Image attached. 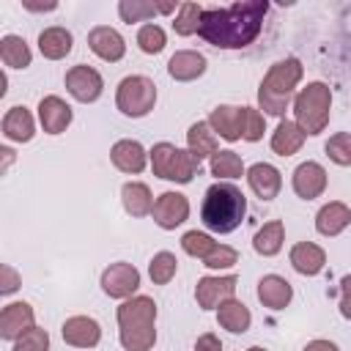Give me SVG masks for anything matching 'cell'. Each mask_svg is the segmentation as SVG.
Instances as JSON below:
<instances>
[{
  "label": "cell",
  "instance_id": "ba28073f",
  "mask_svg": "<svg viewBox=\"0 0 351 351\" xmlns=\"http://www.w3.org/2000/svg\"><path fill=\"white\" fill-rule=\"evenodd\" d=\"M140 288V271L132 263H110L101 271V291L110 299H132V293Z\"/></svg>",
  "mask_w": 351,
  "mask_h": 351
},
{
  "label": "cell",
  "instance_id": "484cf974",
  "mask_svg": "<svg viewBox=\"0 0 351 351\" xmlns=\"http://www.w3.org/2000/svg\"><path fill=\"white\" fill-rule=\"evenodd\" d=\"M3 134L14 143H27L36 134V123L33 115L27 112V107H11L3 115Z\"/></svg>",
  "mask_w": 351,
  "mask_h": 351
},
{
  "label": "cell",
  "instance_id": "5b68a950",
  "mask_svg": "<svg viewBox=\"0 0 351 351\" xmlns=\"http://www.w3.org/2000/svg\"><path fill=\"white\" fill-rule=\"evenodd\" d=\"M329 110H332V90L324 82H307L293 99V118L296 126L304 134H321L329 123Z\"/></svg>",
  "mask_w": 351,
  "mask_h": 351
},
{
  "label": "cell",
  "instance_id": "cb8c5ba5",
  "mask_svg": "<svg viewBox=\"0 0 351 351\" xmlns=\"http://www.w3.org/2000/svg\"><path fill=\"white\" fill-rule=\"evenodd\" d=\"M167 71L178 82H192L206 71V58L195 49H181L167 60Z\"/></svg>",
  "mask_w": 351,
  "mask_h": 351
},
{
  "label": "cell",
  "instance_id": "d6a6232c",
  "mask_svg": "<svg viewBox=\"0 0 351 351\" xmlns=\"http://www.w3.org/2000/svg\"><path fill=\"white\" fill-rule=\"evenodd\" d=\"M176 271H178V261H176V255L167 252V250L156 252V255L151 258V263H148V274H151V280H154L156 285H167V282L176 277Z\"/></svg>",
  "mask_w": 351,
  "mask_h": 351
},
{
  "label": "cell",
  "instance_id": "836d02e7",
  "mask_svg": "<svg viewBox=\"0 0 351 351\" xmlns=\"http://www.w3.org/2000/svg\"><path fill=\"white\" fill-rule=\"evenodd\" d=\"M200 16H203V8L197 3H181L178 5V16L173 22V30L178 36H192L200 30Z\"/></svg>",
  "mask_w": 351,
  "mask_h": 351
},
{
  "label": "cell",
  "instance_id": "f6af8a7d",
  "mask_svg": "<svg viewBox=\"0 0 351 351\" xmlns=\"http://www.w3.org/2000/svg\"><path fill=\"white\" fill-rule=\"evenodd\" d=\"M304 351H340L332 340H310L307 346H304Z\"/></svg>",
  "mask_w": 351,
  "mask_h": 351
},
{
  "label": "cell",
  "instance_id": "ffe728a7",
  "mask_svg": "<svg viewBox=\"0 0 351 351\" xmlns=\"http://www.w3.org/2000/svg\"><path fill=\"white\" fill-rule=\"evenodd\" d=\"M288 258H291V266H293L299 274H304V277H315V274L326 266V252H324L318 244H313V241H299V244H293Z\"/></svg>",
  "mask_w": 351,
  "mask_h": 351
},
{
  "label": "cell",
  "instance_id": "9c48e42d",
  "mask_svg": "<svg viewBox=\"0 0 351 351\" xmlns=\"http://www.w3.org/2000/svg\"><path fill=\"white\" fill-rule=\"evenodd\" d=\"M101 88H104L101 74H99L96 69L85 66V63L71 66V69L66 71V90H69L77 101H82V104L96 101V99L101 96Z\"/></svg>",
  "mask_w": 351,
  "mask_h": 351
},
{
  "label": "cell",
  "instance_id": "b9f144b4",
  "mask_svg": "<svg viewBox=\"0 0 351 351\" xmlns=\"http://www.w3.org/2000/svg\"><path fill=\"white\" fill-rule=\"evenodd\" d=\"M19 274L11 266H0V293H14L19 288Z\"/></svg>",
  "mask_w": 351,
  "mask_h": 351
},
{
  "label": "cell",
  "instance_id": "d590c367",
  "mask_svg": "<svg viewBox=\"0 0 351 351\" xmlns=\"http://www.w3.org/2000/svg\"><path fill=\"white\" fill-rule=\"evenodd\" d=\"M324 151H326V156H329L335 165L348 167V165H351V134H348V132H337V134H332V137L326 140Z\"/></svg>",
  "mask_w": 351,
  "mask_h": 351
},
{
  "label": "cell",
  "instance_id": "4dcf8cb0",
  "mask_svg": "<svg viewBox=\"0 0 351 351\" xmlns=\"http://www.w3.org/2000/svg\"><path fill=\"white\" fill-rule=\"evenodd\" d=\"M30 47L22 36H3L0 38V60L8 69H27L30 66Z\"/></svg>",
  "mask_w": 351,
  "mask_h": 351
},
{
  "label": "cell",
  "instance_id": "44dd1931",
  "mask_svg": "<svg viewBox=\"0 0 351 351\" xmlns=\"http://www.w3.org/2000/svg\"><path fill=\"white\" fill-rule=\"evenodd\" d=\"M258 299H261L263 307H269V310H282V307H288V302L293 299V288H291V282H288L285 277H280V274H266V277H261V282H258Z\"/></svg>",
  "mask_w": 351,
  "mask_h": 351
},
{
  "label": "cell",
  "instance_id": "e575fe53",
  "mask_svg": "<svg viewBox=\"0 0 351 351\" xmlns=\"http://www.w3.org/2000/svg\"><path fill=\"white\" fill-rule=\"evenodd\" d=\"M165 44H167V36H165V30L159 27V25H143L140 30H137V47L145 52V55H159L162 49H165Z\"/></svg>",
  "mask_w": 351,
  "mask_h": 351
},
{
  "label": "cell",
  "instance_id": "2e32d148",
  "mask_svg": "<svg viewBox=\"0 0 351 351\" xmlns=\"http://www.w3.org/2000/svg\"><path fill=\"white\" fill-rule=\"evenodd\" d=\"M247 181H250V189L261 197V200H274L280 195V186H282V176L274 165L269 162H255L250 170H247Z\"/></svg>",
  "mask_w": 351,
  "mask_h": 351
},
{
  "label": "cell",
  "instance_id": "e0dca14e",
  "mask_svg": "<svg viewBox=\"0 0 351 351\" xmlns=\"http://www.w3.org/2000/svg\"><path fill=\"white\" fill-rule=\"evenodd\" d=\"M38 121L47 134H60L71 123V107L60 96H44L38 101Z\"/></svg>",
  "mask_w": 351,
  "mask_h": 351
},
{
  "label": "cell",
  "instance_id": "83f0119b",
  "mask_svg": "<svg viewBox=\"0 0 351 351\" xmlns=\"http://www.w3.org/2000/svg\"><path fill=\"white\" fill-rule=\"evenodd\" d=\"M71 44H74V38H71V33L66 30V27H47V30H41L38 33V49H41V55L44 58H49V60H60V58H66L69 52H71Z\"/></svg>",
  "mask_w": 351,
  "mask_h": 351
},
{
  "label": "cell",
  "instance_id": "f1b7e54d",
  "mask_svg": "<svg viewBox=\"0 0 351 351\" xmlns=\"http://www.w3.org/2000/svg\"><path fill=\"white\" fill-rule=\"evenodd\" d=\"M121 200H123L126 214H132V217H145V214L154 211L151 189H148L143 181H129V184H123V189H121Z\"/></svg>",
  "mask_w": 351,
  "mask_h": 351
},
{
  "label": "cell",
  "instance_id": "ab89813d",
  "mask_svg": "<svg viewBox=\"0 0 351 351\" xmlns=\"http://www.w3.org/2000/svg\"><path fill=\"white\" fill-rule=\"evenodd\" d=\"M14 351H49V335L41 326L27 329L19 340H14Z\"/></svg>",
  "mask_w": 351,
  "mask_h": 351
},
{
  "label": "cell",
  "instance_id": "8992f818",
  "mask_svg": "<svg viewBox=\"0 0 351 351\" xmlns=\"http://www.w3.org/2000/svg\"><path fill=\"white\" fill-rule=\"evenodd\" d=\"M151 167H154V176L165 178V181H176V184H189L200 167V162L184 151V148H176L173 143H156L151 151Z\"/></svg>",
  "mask_w": 351,
  "mask_h": 351
},
{
  "label": "cell",
  "instance_id": "4fadbf2b",
  "mask_svg": "<svg viewBox=\"0 0 351 351\" xmlns=\"http://www.w3.org/2000/svg\"><path fill=\"white\" fill-rule=\"evenodd\" d=\"M60 335H63V340H66L69 346H74V348H93V346H99V340H101V326H99V321L90 318V315H71V318L63 321Z\"/></svg>",
  "mask_w": 351,
  "mask_h": 351
},
{
  "label": "cell",
  "instance_id": "60d3db41",
  "mask_svg": "<svg viewBox=\"0 0 351 351\" xmlns=\"http://www.w3.org/2000/svg\"><path fill=\"white\" fill-rule=\"evenodd\" d=\"M233 263H239V252L228 244H217L206 258H203V266L208 269H230Z\"/></svg>",
  "mask_w": 351,
  "mask_h": 351
},
{
  "label": "cell",
  "instance_id": "f35d334b",
  "mask_svg": "<svg viewBox=\"0 0 351 351\" xmlns=\"http://www.w3.org/2000/svg\"><path fill=\"white\" fill-rule=\"evenodd\" d=\"M266 121L255 107H241V140L247 143H258L263 137Z\"/></svg>",
  "mask_w": 351,
  "mask_h": 351
},
{
  "label": "cell",
  "instance_id": "74e56055",
  "mask_svg": "<svg viewBox=\"0 0 351 351\" xmlns=\"http://www.w3.org/2000/svg\"><path fill=\"white\" fill-rule=\"evenodd\" d=\"M118 14L123 22H143V19H151L154 14H159V5L156 3H145V0H123L118 5Z\"/></svg>",
  "mask_w": 351,
  "mask_h": 351
},
{
  "label": "cell",
  "instance_id": "7402d4cb",
  "mask_svg": "<svg viewBox=\"0 0 351 351\" xmlns=\"http://www.w3.org/2000/svg\"><path fill=\"white\" fill-rule=\"evenodd\" d=\"M186 151L197 162H203V159H208V156H214L219 151V140H217L214 129L208 126V121H197V123L189 126V132H186Z\"/></svg>",
  "mask_w": 351,
  "mask_h": 351
},
{
  "label": "cell",
  "instance_id": "1f68e13d",
  "mask_svg": "<svg viewBox=\"0 0 351 351\" xmlns=\"http://www.w3.org/2000/svg\"><path fill=\"white\" fill-rule=\"evenodd\" d=\"M208 167H211V176H217V178H239V176H244V162L230 148L217 151L211 156V165Z\"/></svg>",
  "mask_w": 351,
  "mask_h": 351
},
{
  "label": "cell",
  "instance_id": "52a82bcc",
  "mask_svg": "<svg viewBox=\"0 0 351 351\" xmlns=\"http://www.w3.org/2000/svg\"><path fill=\"white\" fill-rule=\"evenodd\" d=\"M115 104L129 118L148 115L154 110V104H156V85H154V80H148L143 74L123 77L118 82V90H115Z\"/></svg>",
  "mask_w": 351,
  "mask_h": 351
},
{
  "label": "cell",
  "instance_id": "6da1fadb",
  "mask_svg": "<svg viewBox=\"0 0 351 351\" xmlns=\"http://www.w3.org/2000/svg\"><path fill=\"white\" fill-rule=\"evenodd\" d=\"M266 11V0H244L228 8H203L197 33L219 49H241L258 38Z\"/></svg>",
  "mask_w": 351,
  "mask_h": 351
},
{
  "label": "cell",
  "instance_id": "8d00e7d4",
  "mask_svg": "<svg viewBox=\"0 0 351 351\" xmlns=\"http://www.w3.org/2000/svg\"><path fill=\"white\" fill-rule=\"evenodd\" d=\"M181 247H184V252L186 255H192V258H206L214 247H217V241L208 236V233H200V230H186L184 236H181Z\"/></svg>",
  "mask_w": 351,
  "mask_h": 351
},
{
  "label": "cell",
  "instance_id": "bcb514c9",
  "mask_svg": "<svg viewBox=\"0 0 351 351\" xmlns=\"http://www.w3.org/2000/svg\"><path fill=\"white\" fill-rule=\"evenodd\" d=\"M247 351H266V348H261V346H252V348H247Z\"/></svg>",
  "mask_w": 351,
  "mask_h": 351
},
{
  "label": "cell",
  "instance_id": "7c38bea8",
  "mask_svg": "<svg viewBox=\"0 0 351 351\" xmlns=\"http://www.w3.org/2000/svg\"><path fill=\"white\" fill-rule=\"evenodd\" d=\"M33 326H36V313L27 302H11L0 310V337L3 340H19Z\"/></svg>",
  "mask_w": 351,
  "mask_h": 351
},
{
  "label": "cell",
  "instance_id": "7a4b0ae2",
  "mask_svg": "<svg viewBox=\"0 0 351 351\" xmlns=\"http://www.w3.org/2000/svg\"><path fill=\"white\" fill-rule=\"evenodd\" d=\"M247 214V197L244 192L230 181H217L206 189L200 219L214 233H233Z\"/></svg>",
  "mask_w": 351,
  "mask_h": 351
},
{
  "label": "cell",
  "instance_id": "30bf717a",
  "mask_svg": "<svg viewBox=\"0 0 351 351\" xmlns=\"http://www.w3.org/2000/svg\"><path fill=\"white\" fill-rule=\"evenodd\" d=\"M154 222L165 230H176L181 222H186L189 217V200L181 192H162L154 200Z\"/></svg>",
  "mask_w": 351,
  "mask_h": 351
},
{
  "label": "cell",
  "instance_id": "3957f363",
  "mask_svg": "<svg viewBox=\"0 0 351 351\" xmlns=\"http://www.w3.org/2000/svg\"><path fill=\"white\" fill-rule=\"evenodd\" d=\"M156 302L132 296L118 307V337L126 351H151L156 343Z\"/></svg>",
  "mask_w": 351,
  "mask_h": 351
},
{
  "label": "cell",
  "instance_id": "d4e9b609",
  "mask_svg": "<svg viewBox=\"0 0 351 351\" xmlns=\"http://www.w3.org/2000/svg\"><path fill=\"white\" fill-rule=\"evenodd\" d=\"M217 321L222 329L233 332V335H244L252 324V315H250V307L239 299H228L217 307Z\"/></svg>",
  "mask_w": 351,
  "mask_h": 351
},
{
  "label": "cell",
  "instance_id": "ee69618b",
  "mask_svg": "<svg viewBox=\"0 0 351 351\" xmlns=\"http://www.w3.org/2000/svg\"><path fill=\"white\" fill-rule=\"evenodd\" d=\"M195 351H222V343H219V337L214 332H206V335H200L195 340Z\"/></svg>",
  "mask_w": 351,
  "mask_h": 351
},
{
  "label": "cell",
  "instance_id": "5bb4252c",
  "mask_svg": "<svg viewBox=\"0 0 351 351\" xmlns=\"http://www.w3.org/2000/svg\"><path fill=\"white\" fill-rule=\"evenodd\" d=\"M88 47H90V52H93L96 58H101V60H107V63L121 60L123 52H126L123 36H121L115 27H107V25H99V27H93V30L88 33Z\"/></svg>",
  "mask_w": 351,
  "mask_h": 351
},
{
  "label": "cell",
  "instance_id": "d6986e66",
  "mask_svg": "<svg viewBox=\"0 0 351 351\" xmlns=\"http://www.w3.org/2000/svg\"><path fill=\"white\" fill-rule=\"evenodd\" d=\"M110 159L121 173H132L134 176V173H143V167L148 162V154L137 140H118L112 145V151H110Z\"/></svg>",
  "mask_w": 351,
  "mask_h": 351
},
{
  "label": "cell",
  "instance_id": "7bdbcfd3",
  "mask_svg": "<svg viewBox=\"0 0 351 351\" xmlns=\"http://www.w3.org/2000/svg\"><path fill=\"white\" fill-rule=\"evenodd\" d=\"M340 313L343 318H351V274L340 280Z\"/></svg>",
  "mask_w": 351,
  "mask_h": 351
},
{
  "label": "cell",
  "instance_id": "9a60e30c",
  "mask_svg": "<svg viewBox=\"0 0 351 351\" xmlns=\"http://www.w3.org/2000/svg\"><path fill=\"white\" fill-rule=\"evenodd\" d=\"M326 189V170L318 162H302L293 170V192L302 200H313L321 197Z\"/></svg>",
  "mask_w": 351,
  "mask_h": 351
},
{
  "label": "cell",
  "instance_id": "f546056e",
  "mask_svg": "<svg viewBox=\"0 0 351 351\" xmlns=\"http://www.w3.org/2000/svg\"><path fill=\"white\" fill-rule=\"evenodd\" d=\"M282 241H285V225H282V219H271V222H266V225L255 233L252 247H255L258 255L271 258V255H277V252L282 250Z\"/></svg>",
  "mask_w": 351,
  "mask_h": 351
},
{
  "label": "cell",
  "instance_id": "603a6c76",
  "mask_svg": "<svg viewBox=\"0 0 351 351\" xmlns=\"http://www.w3.org/2000/svg\"><path fill=\"white\" fill-rule=\"evenodd\" d=\"M351 222V208L340 200H332L326 206H321V211L315 214V230L321 236H337L348 228Z\"/></svg>",
  "mask_w": 351,
  "mask_h": 351
},
{
  "label": "cell",
  "instance_id": "8fae6325",
  "mask_svg": "<svg viewBox=\"0 0 351 351\" xmlns=\"http://www.w3.org/2000/svg\"><path fill=\"white\" fill-rule=\"evenodd\" d=\"M236 285H239V280H236L233 274H225V277H200V280H197V288H195L197 307H203V310H217L222 302L233 299Z\"/></svg>",
  "mask_w": 351,
  "mask_h": 351
},
{
  "label": "cell",
  "instance_id": "ac0fdd59",
  "mask_svg": "<svg viewBox=\"0 0 351 351\" xmlns=\"http://www.w3.org/2000/svg\"><path fill=\"white\" fill-rule=\"evenodd\" d=\"M208 126L214 129V134H219L228 143L241 140V107H233V104L214 107L208 115Z\"/></svg>",
  "mask_w": 351,
  "mask_h": 351
},
{
  "label": "cell",
  "instance_id": "4316f807",
  "mask_svg": "<svg viewBox=\"0 0 351 351\" xmlns=\"http://www.w3.org/2000/svg\"><path fill=\"white\" fill-rule=\"evenodd\" d=\"M304 137H307V134L296 126V121L282 118V121L277 123L274 134H271V151H274L277 156H293V154L302 148Z\"/></svg>",
  "mask_w": 351,
  "mask_h": 351
},
{
  "label": "cell",
  "instance_id": "277c9868",
  "mask_svg": "<svg viewBox=\"0 0 351 351\" xmlns=\"http://www.w3.org/2000/svg\"><path fill=\"white\" fill-rule=\"evenodd\" d=\"M299 80H302V63L296 58L277 60L266 71V77H263V82L258 88L261 110H266L269 115L282 118L285 110H288V104H291V99H293V90H296Z\"/></svg>",
  "mask_w": 351,
  "mask_h": 351
}]
</instances>
